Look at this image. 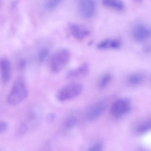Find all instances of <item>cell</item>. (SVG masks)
<instances>
[{"label": "cell", "instance_id": "cell-1", "mask_svg": "<svg viewBox=\"0 0 151 151\" xmlns=\"http://www.w3.org/2000/svg\"><path fill=\"white\" fill-rule=\"evenodd\" d=\"M70 53L66 49H62L55 52L50 58V68L52 72L58 73L68 64L70 58Z\"/></svg>", "mask_w": 151, "mask_h": 151}, {"label": "cell", "instance_id": "cell-2", "mask_svg": "<svg viewBox=\"0 0 151 151\" xmlns=\"http://www.w3.org/2000/svg\"><path fill=\"white\" fill-rule=\"evenodd\" d=\"M27 94L24 80L21 77L17 78L8 96V103L11 105L19 104L27 97Z\"/></svg>", "mask_w": 151, "mask_h": 151}, {"label": "cell", "instance_id": "cell-3", "mask_svg": "<svg viewBox=\"0 0 151 151\" xmlns=\"http://www.w3.org/2000/svg\"><path fill=\"white\" fill-rule=\"evenodd\" d=\"M82 91L81 84L77 83H70L62 88L58 92L57 98L61 102L67 101L78 96Z\"/></svg>", "mask_w": 151, "mask_h": 151}, {"label": "cell", "instance_id": "cell-4", "mask_svg": "<svg viewBox=\"0 0 151 151\" xmlns=\"http://www.w3.org/2000/svg\"><path fill=\"white\" fill-rule=\"evenodd\" d=\"M130 102L127 99H121L116 100L111 108L112 115L115 118H119L129 111Z\"/></svg>", "mask_w": 151, "mask_h": 151}, {"label": "cell", "instance_id": "cell-5", "mask_svg": "<svg viewBox=\"0 0 151 151\" xmlns=\"http://www.w3.org/2000/svg\"><path fill=\"white\" fill-rule=\"evenodd\" d=\"M79 12L82 17L86 19L94 16L96 9L95 0H78Z\"/></svg>", "mask_w": 151, "mask_h": 151}, {"label": "cell", "instance_id": "cell-6", "mask_svg": "<svg viewBox=\"0 0 151 151\" xmlns=\"http://www.w3.org/2000/svg\"><path fill=\"white\" fill-rule=\"evenodd\" d=\"M69 29L71 34L78 40H84L90 34L89 31L86 27L76 23L69 24Z\"/></svg>", "mask_w": 151, "mask_h": 151}, {"label": "cell", "instance_id": "cell-7", "mask_svg": "<svg viewBox=\"0 0 151 151\" xmlns=\"http://www.w3.org/2000/svg\"><path fill=\"white\" fill-rule=\"evenodd\" d=\"M151 35L150 29L143 24L137 25L133 30V36L137 40L143 41L149 39Z\"/></svg>", "mask_w": 151, "mask_h": 151}, {"label": "cell", "instance_id": "cell-8", "mask_svg": "<svg viewBox=\"0 0 151 151\" xmlns=\"http://www.w3.org/2000/svg\"><path fill=\"white\" fill-rule=\"evenodd\" d=\"M106 107V104L104 102H99L94 104L87 113L88 120L93 121L97 119L103 113Z\"/></svg>", "mask_w": 151, "mask_h": 151}, {"label": "cell", "instance_id": "cell-9", "mask_svg": "<svg viewBox=\"0 0 151 151\" xmlns=\"http://www.w3.org/2000/svg\"><path fill=\"white\" fill-rule=\"evenodd\" d=\"M89 67L87 63H84L75 69L68 72L67 76L69 79H79L83 78L88 75Z\"/></svg>", "mask_w": 151, "mask_h": 151}, {"label": "cell", "instance_id": "cell-10", "mask_svg": "<svg viewBox=\"0 0 151 151\" xmlns=\"http://www.w3.org/2000/svg\"><path fill=\"white\" fill-rule=\"evenodd\" d=\"M0 69L3 81L7 82L9 80L11 74V68L9 62L7 59H2L0 61Z\"/></svg>", "mask_w": 151, "mask_h": 151}, {"label": "cell", "instance_id": "cell-11", "mask_svg": "<svg viewBox=\"0 0 151 151\" xmlns=\"http://www.w3.org/2000/svg\"><path fill=\"white\" fill-rule=\"evenodd\" d=\"M121 43L119 40L115 39H106L100 42L97 45L98 48L101 50L108 49H115L120 47Z\"/></svg>", "mask_w": 151, "mask_h": 151}, {"label": "cell", "instance_id": "cell-12", "mask_svg": "<svg viewBox=\"0 0 151 151\" xmlns=\"http://www.w3.org/2000/svg\"><path fill=\"white\" fill-rule=\"evenodd\" d=\"M102 2L104 6L110 9L119 11L125 9V5L122 0H102Z\"/></svg>", "mask_w": 151, "mask_h": 151}, {"label": "cell", "instance_id": "cell-13", "mask_svg": "<svg viewBox=\"0 0 151 151\" xmlns=\"http://www.w3.org/2000/svg\"><path fill=\"white\" fill-rule=\"evenodd\" d=\"M144 77L141 73H135L131 74L129 76L128 81L131 85H137L142 82Z\"/></svg>", "mask_w": 151, "mask_h": 151}, {"label": "cell", "instance_id": "cell-14", "mask_svg": "<svg viewBox=\"0 0 151 151\" xmlns=\"http://www.w3.org/2000/svg\"><path fill=\"white\" fill-rule=\"evenodd\" d=\"M111 80L112 76L110 73L104 74L99 80L98 87L100 89L105 88L110 83Z\"/></svg>", "mask_w": 151, "mask_h": 151}, {"label": "cell", "instance_id": "cell-15", "mask_svg": "<svg viewBox=\"0 0 151 151\" xmlns=\"http://www.w3.org/2000/svg\"><path fill=\"white\" fill-rule=\"evenodd\" d=\"M151 130V119H149L138 127L137 131L139 134H144Z\"/></svg>", "mask_w": 151, "mask_h": 151}, {"label": "cell", "instance_id": "cell-16", "mask_svg": "<svg viewBox=\"0 0 151 151\" xmlns=\"http://www.w3.org/2000/svg\"><path fill=\"white\" fill-rule=\"evenodd\" d=\"M50 54V50L48 48L43 47L40 50L38 54V60L40 63L45 62Z\"/></svg>", "mask_w": 151, "mask_h": 151}, {"label": "cell", "instance_id": "cell-17", "mask_svg": "<svg viewBox=\"0 0 151 151\" xmlns=\"http://www.w3.org/2000/svg\"><path fill=\"white\" fill-rule=\"evenodd\" d=\"M62 0H46L45 7L47 10H51L56 8L61 3Z\"/></svg>", "mask_w": 151, "mask_h": 151}, {"label": "cell", "instance_id": "cell-18", "mask_svg": "<svg viewBox=\"0 0 151 151\" xmlns=\"http://www.w3.org/2000/svg\"><path fill=\"white\" fill-rule=\"evenodd\" d=\"M78 122V119L75 116H72L67 119L65 122V125L66 128L71 129L76 125Z\"/></svg>", "mask_w": 151, "mask_h": 151}, {"label": "cell", "instance_id": "cell-19", "mask_svg": "<svg viewBox=\"0 0 151 151\" xmlns=\"http://www.w3.org/2000/svg\"><path fill=\"white\" fill-rule=\"evenodd\" d=\"M88 151H103V145L100 143L96 144L91 147Z\"/></svg>", "mask_w": 151, "mask_h": 151}, {"label": "cell", "instance_id": "cell-20", "mask_svg": "<svg viewBox=\"0 0 151 151\" xmlns=\"http://www.w3.org/2000/svg\"><path fill=\"white\" fill-rule=\"evenodd\" d=\"M8 125L4 122H0V134L4 133L8 129Z\"/></svg>", "mask_w": 151, "mask_h": 151}, {"label": "cell", "instance_id": "cell-21", "mask_svg": "<svg viewBox=\"0 0 151 151\" xmlns=\"http://www.w3.org/2000/svg\"><path fill=\"white\" fill-rule=\"evenodd\" d=\"M19 65H20V67H22V68L24 67L25 65V62L24 60H21L20 61V63H19Z\"/></svg>", "mask_w": 151, "mask_h": 151}, {"label": "cell", "instance_id": "cell-22", "mask_svg": "<svg viewBox=\"0 0 151 151\" xmlns=\"http://www.w3.org/2000/svg\"><path fill=\"white\" fill-rule=\"evenodd\" d=\"M135 1L137 2H142V1H144V0H134Z\"/></svg>", "mask_w": 151, "mask_h": 151}]
</instances>
